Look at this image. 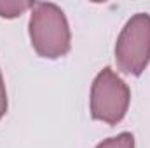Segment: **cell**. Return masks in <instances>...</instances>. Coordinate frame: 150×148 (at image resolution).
Listing matches in <instances>:
<instances>
[{
    "instance_id": "obj_1",
    "label": "cell",
    "mask_w": 150,
    "mask_h": 148,
    "mask_svg": "<svg viewBox=\"0 0 150 148\" xmlns=\"http://www.w3.org/2000/svg\"><path fill=\"white\" fill-rule=\"evenodd\" d=\"M28 35L40 58L58 59L70 52L72 33L65 12L51 2H40L30 12Z\"/></svg>"
},
{
    "instance_id": "obj_2",
    "label": "cell",
    "mask_w": 150,
    "mask_h": 148,
    "mask_svg": "<svg viewBox=\"0 0 150 148\" xmlns=\"http://www.w3.org/2000/svg\"><path fill=\"white\" fill-rule=\"evenodd\" d=\"M129 103L131 91L127 84L112 68H103L91 85V117L108 125H117L126 117Z\"/></svg>"
},
{
    "instance_id": "obj_3",
    "label": "cell",
    "mask_w": 150,
    "mask_h": 148,
    "mask_svg": "<svg viewBox=\"0 0 150 148\" xmlns=\"http://www.w3.org/2000/svg\"><path fill=\"white\" fill-rule=\"evenodd\" d=\"M115 63L122 73L142 75L150 63V14L138 12L127 19L115 44Z\"/></svg>"
},
{
    "instance_id": "obj_4",
    "label": "cell",
    "mask_w": 150,
    "mask_h": 148,
    "mask_svg": "<svg viewBox=\"0 0 150 148\" xmlns=\"http://www.w3.org/2000/svg\"><path fill=\"white\" fill-rule=\"evenodd\" d=\"M35 7L33 0H0V18L14 19Z\"/></svg>"
},
{
    "instance_id": "obj_5",
    "label": "cell",
    "mask_w": 150,
    "mask_h": 148,
    "mask_svg": "<svg viewBox=\"0 0 150 148\" xmlns=\"http://www.w3.org/2000/svg\"><path fill=\"white\" fill-rule=\"evenodd\" d=\"M96 148H134V136L131 132H120L108 140H103Z\"/></svg>"
},
{
    "instance_id": "obj_6",
    "label": "cell",
    "mask_w": 150,
    "mask_h": 148,
    "mask_svg": "<svg viewBox=\"0 0 150 148\" xmlns=\"http://www.w3.org/2000/svg\"><path fill=\"white\" fill-rule=\"evenodd\" d=\"M5 113H7V91H5V84H4L2 72H0V120L4 118Z\"/></svg>"
}]
</instances>
